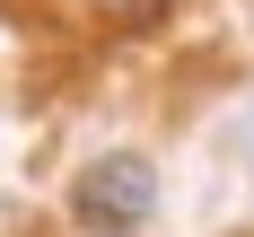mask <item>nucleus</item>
Returning <instances> with one entry per match:
<instances>
[{
	"label": "nucleus",
	"mask_w": 254,
	"mask_h": 237,
	"mask_svg": "<svg viewBox=\"0 0 254 237\" xmlns=\"http://www.w3.org/2000/svg\"><path fill=\"white\" fill-rule=\"evenodd\" d=\"M70 211H79L97 237H140V229H149V211H158V167H149L140 150L88 158V167L70 176Z\"/></svg>",
	"instance_id": "f257e3e1"
},
{
	"label": "nucleus",
	"mask_w": 254,
	"mask_h": 237,
	"mask_svg": "<svg viewBox=\"0 0 254 237\" xmlns=\"http://www.w3.org/2000/svg\"><path fill=\"white\" fill-rule=\"evenodd\" d=\"M114 26H149V18H167V0H97Z\"/></svg>",
	"instance_id": "f03ea898"
}]
</instances>
